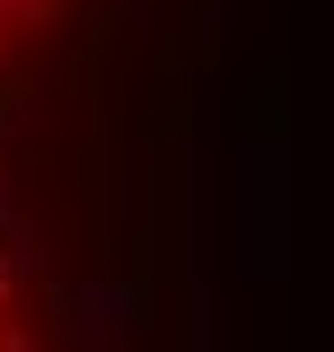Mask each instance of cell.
I'll list each match as a JSON object with an SVG mask.
<instances>
[{"mask_svg": "<svg viewBox=\"0 0 334 352\" xmlns=\"http://www.w3.org/2000/svg\"><path fill=\"white\" fill-rule=\"evenodd\" d=\"M0 18H44V0H0Z\"/></svg>", "mask_w": 334, "mask_h": 352, "instance_id": "1", "label": "cell"}]
</instances>
